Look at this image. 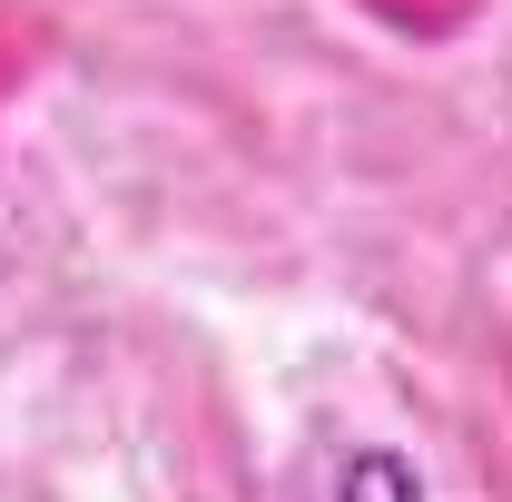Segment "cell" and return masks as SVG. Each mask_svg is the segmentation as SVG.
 <instances>
[{"label": "cell", "mask_w": 512, "mask_h": 502, "mask_svg": "<svg viewBox=\"0 0 512 502\" xmlns=\"http://www.w3.org/2000/svg\"><path fill=\"white\" fill-rule=\"evenodd\" d=\"M335 502H424V473L394 443H355L345 473H335Z\"/></svg>", "instance_id": "1"}]
</instances>
